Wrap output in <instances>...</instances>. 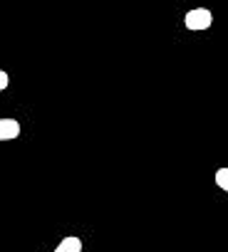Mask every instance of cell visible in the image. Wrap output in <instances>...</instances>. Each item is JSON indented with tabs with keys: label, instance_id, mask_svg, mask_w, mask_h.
Masks as SVG:
<instances>
[{
	"label": "cell",
	"instance_id": "obj_1",
	"mask_svg": "<svg viewBox=\"0 0 228 252\" xmlns=\"http://www.w3.org/2000/svg\"><path fill=\"white\" fill-rule=\"evenodd\" d=\"M184 25H186V30H193V32L208 30L213 25V13L208 8H193L184 15Z\"/></svg>",
	"mask_w": 228,
	"mask_h": 252
},
{
	"label": "cell",
	"instance_id": "obj_2",
	"mask_svg": "<svg viewBox=\"0 0 228 252\" xmlns=\"http://www.w3.org/2000/svg\"><path fill=\"white\" fill-rule=\"evenodd\" d=\"M20 136V121L3 116L0 119V141H15Z\"/></svg>",
	"mask_w": 228,
	"mask_h": 252
},
{
	"label": "cell",
	"instance_id": "obj_3",
	"mask_svg": "<svg viewBox=\"0 0 228 252\" xmlns=\"http://www.w3.org/2000/svg\"><path fill=\"white\" fill-rule=\"evenodd\" d=\"M52 252H82V240L77 235H67L57 242V247Z\"/></svg>",
	"mask_w": 228,
	"mask_h": 252
},
{
	"label": "cell",
	"instance_id": "obj_4",
	"mask_svg": "<svg viewBox=\"0 0 228 252\" xmlns=\"http://www.w3.org/2000/svg\"><path fill=\"white\" fill-rule=\"evenodd\" d=\"M213 181H216V186H218L221 190L228 193V168H218L216 176H213Z\"/></svg>",
	"mask_w": 228,
	"mask_h": 252
},
{
	"label": "cell",
	"instance_id": "obj_5",
	"mask_svg": "<svg viewBox=\"0 0 228 252\" xmlns=\"http://www.w3.org/2000/svg\"><path fill=\"white\" fill-rule=\"evenodd\" d=\"M8 84H10V74H8L5 69H0V92H5Z\"/></svg>",
	"mask_w": 228,
	"mask_h": 252
}]
</instances>
